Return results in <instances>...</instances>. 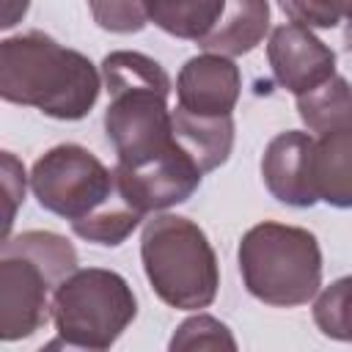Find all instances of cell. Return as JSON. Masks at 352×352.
Listing matches in <instances>:
<instances>
[{"label": "cell", "mask_w": 352, "mask_h": 352, "mask_svg": "<svg viewBox=\"0 0 352 352\" xmlns=\"http://www.w3.org/2000/svg\"><path fill=\"white\" fill-rule=\"evenodd\" d=\"M294 99H297V116L314 135L352 126V85L338 74H333L319 88Z\"/></svg>", "instance_id": "16"}, {"label": "cell", "mask_w": 352, "mask_h": 352, "mask_svg": "<svg viewBox=\"0 0 352 352\" xmlns=\"http://www.w3.org/2000/svg\"><path fill=\"white\" fill-rule=\"evenodd\" d=\"M102 82L88 55L41 30L0 41V96L11 104L36 107L58 121H80L94 110Z\"/></svg>", "instance_id": "1"}, {"label": "cell", "mask_w": 352, "mask_h": 352, "mask_svg": "<svg viewBox=\"0 0 352 352\" xmlns=\"http://www.w3.org/2000/svg\"><path fill=\"white\" fill-rule=\"evenodd\" d=\"M173 138L198 162L204 176L228 162L234 148V118L231 116H198L176 104Z\"/></svg>", "instance_id": "14"}, {"label": "cell", "mask_w": 352, "mask_h": 352, "mask_svg": "<svg viewBox=\"0 0 352 352\" xmlns=\"http://www.w3.org/2000/svg\"><path fill=\"white\" fill-rule=\"evenodd\" d=\"M30 190L41 209L77 223L107 206L118 184L116 173L96 154L77 143H60L33 162Z\"/></svg>", "instance_id": "5"}, {"label": "cell", "mask_w": 352, "mask_h": 352, "mask_svg": "<svg viewBox=\"0 0 352 352\" xmlns=\"http://www.w3.org/2000/svg\"><path fill=\"white\" fill-rule=\"evenodd\" d=\"M236 261L245 289L264 305L297 308L319 294L322 248L308 228L264 220L242 234Z\"/></svg>", "instance_id": "3"}, {"label": "cell", "mask_w": 352, "mask_h": 352, "mask_svg": "<svg viewBox=\"0 0 352 352\" xmlns=\"http://www.w3.org/2000/svg\"><path fill=\"white\" fill-rule=\"evenodd\" d=\"M314 324L333 341L352 344V275L324 286L314 300Z\"/></svg>", "instance_id": "19"}, {"label": "cell", "mask_w": 352, "mask_h": 352, "mask_svg": "<svg viewBox=\"0 0 352 352\" xmlns=\"http://www.w3.org/2000/svg\"><path fill=\"white\" fill-rule=\"evenodd\" d=\"M344 44H346V50L352 52V22H346V30H344Z\"/></svg>", "instance_id": "25"}, {"label": "cell", "mask_w": 352, "mask_h": 352, "mask_svg": "<svg viewBox=\"0 0 352 352\" xmlns=\"http://www.w3.org/2000/svg\"><path fill=\"white\" fill-rule=\"evenodd\" d=\"M0 250L22 253V256L33 258L50 275L55 289H58V283L63 278H69L77 270V250H74V245L66 236L55 234V231H22L16 236L3 239Z\"/></svg>", "instance_id": "17"}, {"label": "cell", "mask_w": 352, "mask_h": 352, "mask_svg": "<svg viewBox=\"0 0 352 352\" xmlns=\"http://www.w3.org/2000/svg\"><path fill=\"white\" fill-rule=\"evenodd\" d=\"M311 148L314 135L300 129L280 132L267 143L261 157V179L275 201L297 209L319 204L311 184Z\"/></svg>", "instance_id": "11"}, {"label": "cell", "mask_w": 352, "mask_h": 352, "mask_svg": "<svg viewBox=\"0 0 352 352\" xmlns=\"http://www.w3.org/2000/svg\"><path fill=\"white\" fill-rule=\"evenodd\" d=\"M113 173L121 195L143 214L184 204L201 187V179H204V170L198 168V162L179 143L135 165L116 162Z\"/></svg>", "instance_id": "7"}, {"label": "cell", "mask_w": 352, "mask_h": 352, "mask_svg": "<svg viewBox=\"0 0 352 352\" xmlns=\"http://www.w3.org/2000/svg\"><path fill=\"white\" fill-rule=\"evenodd\" d=\"M138 316V300L124 275L102 267L74 270L52 292L58 341L74 349H110Z\"/></svg>", "instance_id": "4"}, {"label": "cell", "mask_w": 352, "mask_h": 352, "mask_svg": "<svg viewBox=\"0 0 352 352\" xmlns=\"http://www.w3.org/2000/svg\"><path fill=\"white\" fill-rule=\"evenodd\" d=\"M168 349L170 352H184V349H228V352H234L236 338L220 319H214L209 314H195L176 327Z\"/></svg>", "instance_id": "20"}, {"label": "cell", "mask_w": 352, "mask_h": 352, "mask_svg": "<svg viewBox=\"0 0 352 352\" xmlns=\"http://www.w3.org/2000/svg\"><path fill=\"white\" fill-rule=\"evenodd\" d=\"M289 22L330 30L341 22H352V0H278Z\"/></svg>", "instance_id": "21"}, {"label": "cell", "mask_w": 352, "mask_h": 352, "mask_svg": "<svg viewBox=\"0 0 352 352\" xmlns=\"http://www.w3.org/2000/svg\"><path fill=\"white\" fill-rule=\"evenodd\" d=\"M311 184L316 201L336 209H352V126L314 135Z\"/></svg>", "instance_id": "12"}, {"label": "cell", "mask_w": 352, "mask_h": 352, "mask_svg": "<svg viewBox=\"0 0 352 352\" xmlns=\"http://www.w3.org/2000/svg\"><path fill=\"white\" fill-rule=\"evenodd\" d=\"M267 60L280 88L302 96L336 74V52L305 25L286 22L270 33Z\"/></svg>", "instance_id": "9"}, {"label": "cell", "mask_w": 352, "mask_h": 352, "mask_svg": "<svg viewBox=\"0 0 352 352\" xmlns=\"http://www.w3.org/2000/svg\"><path fill=\"white\" fill-rule=\"evenodd\" d=\"M3 195H6V220H3V239L11 236V226L16 217V206L25 201V168L11 154L3 151Z\"/></svg>", "instance_id": "23"}, {"label": "cell", "mask_w": 352, "mask_h": 352, "mask_svg": "<svg viewBox=\"0 0 352 352\" xmlns=\"http://www.w3.org/2000/svg\"><path fill=\"white\" fill-rule=\"evenodd\" d=\"M55 283L28 256L0 250V338H30L52 316Z\"/></svg>", "instance_id": "8"}, {"label": "cell", "mask_w": 352, "mask_h": 352, "mask_svg": "<svg viewBox=\"0 0 352 352\" xmlns=\"http://www.w3.org/2000/svg\"><path fill=\"white\" fill-rule=\"evenodd\" d=\"M104 132L116 148L118 165H135L176 146L173 110L168 107L170 85H138L107 91Z\"/></svg>", "instance_id": "6"}, {"label": "cell", "mask_w": 352, "mask_h": 352, "mask_svg": "<svg viewBox=\"0 0 352 352\" xmlns=\"http://www.w3.org/2000/svg\"><path fill=\"white\" fill-rule=\"evenodd\" d=\"M143 217H146V214L138 212V209L121 195V190H118L116 198H113L107 206H102L99 212H94V214H88V217L72 223V231H74L80 239H85V242L104 245V248H116V245H121V242L140 226Z\"/></svg>", "instance_id": "18"}, {"label": "cell", "mask_w": 352, "mask_h": 352, "mask_svg": "<svg viewBox=\"0 0 352 352\" xmlns=\"http://www.w3.org/2000/svg\"><path fill=\"white\" fill-rule=\"evenodd\" d=\"M242 91L239 66L217 52L190 58L176 77L179 107L198 116H231Z\"/></svg>", "instance_id": "10"}, {"label": "cell", "mask_w": 352, "mask_h": 352, "mask_svg": "<svg viewBox=\"0 0 352 352\" xmlns=\"http://www.w3.org/2000/svg\"><path fill=\"white\" fill-rule=\"evenodd\" d=\"M143 6L160 30L198 44L220 19L226 0H143Z\"/></svg>", "instance_id": "15"}, {"label": "cell", "mask_w": 352, "mask_h": 352, "mask_svg": "<svg viewBox=\"0 0 352 352\" xmlns=\"http://www.w3.org/2000/svg\"><path fill=\"white\" fill-rule=\"evenodd\" d=\"M91 16L110 33H140L148 25L143 0H88Z\"/></svg>", "instance_id": "22"}, {"label": "cell", "mask_w": 352, "mask_h": 352, "mask_svg": "<svg viewBox=\"0 0 352 352\" xmlns=\"http://www.w3.org/2000/svg\"><path fill=\"white\" fill-rule=\"evenodd\" d=\"M270 30L267 0H226V8L214 28L198 41L204 52H217L226 58L248 55L256 50Z\"/></svg>", "instance_id": "13"}, {"label": "cell", "mask_w": 352, "mask_h": 352, "mask_svg": "<svg viewBox=\"0 0 352 352\" xmlns=\"http://www.w3.org/2000/svg\"><path fill=\"white\" fill-rule=\"evenodd\" d=\"M140 261L154 294L176 311L209 308L220 267L206 231L182 214H154L140 234Z\"/></svg>", "instance_id": "2"}, {"label": "cell", "mask_w": 352, "mask_h": 352, "mask_svg": "<svg viewBox=\"0 0 352 352\" xmlns=\"http://www.w3.org/2000/svg\"><path fill=\"white\" fill-rule=\"evenodd\" d=\"M30 0H3V14H0V28L8 30L14 25L22 22V16L28 14Z\"/></svg>", "instance_id": "24"}]
</instances>
